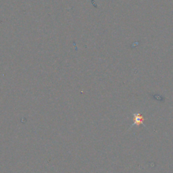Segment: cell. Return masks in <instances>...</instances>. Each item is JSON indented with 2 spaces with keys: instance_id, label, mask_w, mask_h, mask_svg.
<instances>
[{
  "instance_id": "1",
  "label": "cell",
  "mask_w": 173,
  "mask_h": 173,
  "mask_svg": "<svg viewBox=\"0 0 173 173\" xmlns=\"http://www.w3.org/2000/svg\"><path fill=\"white\" fill-rule=\"evenodd\" d=\"M134 118H135V122L133 125H139L140 124H143V121L144 118L139 113H135L134 114Z\"/></svg>"
}]
</instances>
